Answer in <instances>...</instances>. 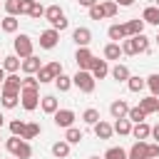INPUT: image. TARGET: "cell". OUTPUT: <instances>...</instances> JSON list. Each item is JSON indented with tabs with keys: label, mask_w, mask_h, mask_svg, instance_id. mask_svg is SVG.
I'll list each match as a JSON object with an SVG mask.
<instances>
[{
	"label": "cell",
	"mask_w": 159,
	"mask_h": 159,
	"mask_svg": "<svg viewBox=\"0 0 159 159\" xmlns=\"http://www.w3.org/2000/svg\"><path fill=\"white\" fill-rule=\"evenodd\" d=\"M132 137H134L137 142H147V139L152 137V127H149L147 122H139V124L132 127Z\"/></svg>",
	"instance_id": "e0dca14e"
},
{
	"label": "cell",
	"mask_w": 159,
	"mask_h": 159,
	"mask_svg": "<svg viewBox=\"0 0 159 159\" xmlns=\"http://www.w3.org/2000/svg\"><path fill=\"white\" fill-rule=\"evenodd\" d=\"M104 159H129V157H127V152L122 147H109L104 152Z\"/></svg>",
	"instance_id": "d590c367"
},
{
	"label": "cell",
	"mask_w": 159,
	"mask_h": 159,
	"mask_svg": "<svg viewBox=\"0 0 159 159\" xmlns=\"http://www.w3.org/2000/svg\"><path fill=\"white\" fill-rule=\"evenodd\" d=\"M109 75H112V80H117V82H127V80L132 77L129 67H127V65H122V62H117V65L109 70Z\"/></svg>",
	"instance_id": "ac0fdd59"
},
{
	"label": "cell",
	"mask_w": 159,
	"mask_h": 159,
	"mask_svg": "<svg viewBox=\"0 0 159 159\" xmlns=\"http://www.w3.org/2000/svg\"><path fill=\"white\" fill-rule=\"evenodd\" d=\"M114 2H117L119 7H132V5H134V0H114Z\"/></svg>",
	"instance_id": "f907efd6"
},
{
	"label": "cell",
	"mask_w": 159,
	"mask_h": 159,
	"mask_svg": "<svg viewBox=\"0 0 159 159\" xmlns=\"http://www.w3.org/2000/svg\"><path fill=\"white\" fill-rule=\"evenodd\" d=\"M0 142H2V134H0Z\"/></svg>",
	"instance_id": "6f0895ef"
},
{
	"label": "cell",
	"mask_w": 159,
	"mask_h": 159,
	"mask_svg": "<svg viewBox=\"0 0 159 159\" xmlns=\"http://www.w3.org/2000/svg\"><path fill=\"white\" fill-rule=\"evenodd\" d=\"M12 47H15V55L20 57V60H25V57H32V37L30 35H17L15 37V42H12Z\"/></svg>",
	"instance_id": "5b68a950"
},
{
	"label": "cell",
	"mask_w": 159,
	"mask_h": 159,
	"mask_svg": "<svg viewBox=\"0 0 159 159\" xmlns=\"http://www.w3.org/2000/svg\"><path fill=\"white\" fill-rule=\"evenodd\" d=\"M12 159H15V157H12Z\"/></svg>",
	"instance_id": "91938a15"
},
{
	"label": "cell",
	"mask_w": 159,
	"mask_h": 159,
	"mask_svg": "<svg viewBox=\"0 0 159 159\" xmlns=\"http://www.w3.org/2000/svg\"><path fill=\"white\" fill-rule=\"evenodd\" d=\"M89 20H104V10H102V2L92 5L89 7Z\"/></svg>",
	"instance_id": "ee69618b"
},
{
	"label": "cell",
	"mask_w": 159,
	"mask_h": 159,
	"mask_svg": "<svg viewBox=\"0 0 159 159\" xmlns=\"http://www.w3.org/2000/svg\"><path fill=\"white\" fill-rule=\"evenodd\" d=\"M147 144L149 142H134L132 149L127 152V157L129 159H147Z\"/></svg>",
	"instance_id": "603a6c76"
},
{
	"label": "cell",
	"mask_w": 159,
	"mask_h": 159,
	"mask_svg": "<svg viewBox=\"0 0 159 159\" xmlns=\"http://www.w3.org/2000/svg\"><path fill=\"white\" fill-rule=\"evenodd\" d=\"M134 42H137V50H139L142 55H144V52H149V37H147L144 32H142V35H137V37H134Z\"/></svg>",
	"instance_id": "60d3db41"
},
{
	"label": "cell",
	"mask_w": 159,
	"mask_h": 159,
	"mask_svg": "<svg viewBox=\"0 0 159 159\" xmlns=\"http://www.w3.org/2000/svg\"><path fill=\"white\" fill-rule=\"evenodd\" d=\"M82 122H84V124H89V127H94V124L99 122V112H97L94 107L84 109V112H82Z\"/></svg>",
	"instance_id": "d6a6232c"
},
{
	"label": "cell",
	"mask_w": 159,
	"mask_h": 159,
	"mask_svg": "<svg viewBox=\"0 0 159 159\" xmlns=\"http://www.w3.org/2000/svg\"><path fill=\"white\" fill-rule=\"evenodd\" d=\"M122 52H124V55H129V57L139 55V50H137V42H134V37H127V40H122Z\"/></svg>",
	"instance_id": "836d02e7"
},
{
	"label": "cell",
	"mask_w": 159,
	"mask_h": 159,
	"mask_svg": "<svg viewBox=\"0 0 159 159\" xmlns=\"http://www.w3.org/2000/svg\"><path fill=\"white\" fill-rule=\"evenodd\" d=\"M139 109H142L144 114H154V112H159V99H157L154 94H149V97L139 99Z\"/></svg>",
	"instance_id": "ffe728a7"
},
{
	"label": "cell",
	"mask_w": 159,
	"mask_h": 159,
	"mask_svg": "<svg viewBox=\"0 0 159 159\" xmlns=\"http://www.w3.org/2000/svg\"><path fill=\"white\" fill-rule=\"evenodd\" d=\"M77 2H80L82 7H87V10H89V7H92V5H97L99 0H77Z\"/></svg>",
	"instance_id": "c3c4849f"
},
{
	"label": "cell",
	"mask_w": 159,
	"mask_h": 159,
	"mask_svg": "<svg viewBox=\"0 0 159 159\" xmlns=\"http://www.w3.org/2000/svg\"><path fill=\"white\" fill-rule=\"evenodd\" d=\"M40 89H22L20 92V104H22V109H27V112H35L37 107H40Z\"/></svg>",
	"instance_id": "8992f818"
},
{
	"label": "cell",
	"mask_w": 159,
	"mask_h": 159,
	"mask_svg": "<svg viewBox=\"0 0 159 159\" xmlns=\"http://www.w3.org/2000/svg\"><path fill=\"white\" fill-rule=\"evenodd\" d=\"M5 147H7V152H10L15 159H30V157H32V147H30V142H25L22 137H10V139L5 142Z\"/></svg>",
	"instance_id": "7a4b0ae2"
},
{
	"label": "cell",
	"mask_w": 159,
	"mask_h": 159,
	"mask_svg": "<svg viewBox=\"0 0 159 159\" xmlns=\"http://www.w3.org/2000/svg\"><path fill=\"white\" fill-rule=\"evenodd\" d=\"M42 15H45V7H42L40 2H35V7H32V12H30V17H35V20H37V17H42Z\"/></svg>",
	"instance_id": "7dc6e473"
},
{
	"label": "cell",
	"mask_w": 159,
	"mask_h": 159,
	"mask_svg": "<svg viewBox=\"0 0 159 159\" xmlns=\"http://www.w3.org/2000/svg\"><path fill=\"white\" fill-rule=\"evenodd\" d=\"M70 147H72V144H67L65 139H60V142L52 144V154H55L57 159H67V157H70Z\"/></svg>",
	"instance_id": "4316f807"
},
{
	"label": "cell",
	"mask_w": 159,
	"mask_h": 159,
	"mask_svg": "<svg viewBox=\"0 0 159 159\" xmlns=\"http://www.w3.org/2000/svg\"><path fill=\"white\" fill-rule=\"evenodd\" d=\"M124 52H122V45L119 42H107L104 45V60L109 62V60H119Z\"/></svg>",
	"instance_id": "7402d4cb"
},
{
	"label": "cell",
	"mask_w": 159,
	"mask_h": 159,
	"mask_svg": "<svg viewBox=\"0 0 159 159\" xmlns=\"http://www.w3.org/2000/svg\"><path fill=\"white\" fill-rule=\"evenodd\" d=\"M154 5H157V7H159V0H154Z\"/></svg>",
	"instance_id": "11a10c76"
},
{
	"label": "cell",
	"mask_w": 159,
	"mask_h": 159,
	"mask_svg": "<svg viewBox=\"0 0 159 159\" xmlns=\"http://www.w3.org/2000/svg\"><path fill=\"white\" fill-rule=\"evenodd\" d=\"M0 159H2V157H0Z\"/></svg>",
	"instance_id": "680465c9"
},
{
	"label": "cell",
	"mask_w": 159,
	"mask_h": 159,
	"mask_svg": "<svg viewBox=\"0 0 159 159\" xmlns=\"http://www.w3.org/2000/svg\"><path fill=\"white\" fill-rule=\"evenodd\" d=\"M20 70H22L25 75H37V72L42 70V62H40V57L32 55V57H25V60H22V67H20Z\"/></svg>",
	"instance_id": "2e32d148"
},
{
	"label": "cell",
	"mask_w": 159,
	"mask_h": 159,
	"mask_svg": "<svg viewBox=\"0 0 159 159\" xmlns=\"http://www.w3.org/2000/svg\"><path fill=\"white\" fill-rule=\"evenodd\" d=\"M154 40H157V45H159V35H157V37H154Z\"/></svg>",
	"instance_id": "db71d44e"
},
{
	"label": "cell",
	"mask_w": 159,
	"mask_h": 159,
	"mask_svg": "<svg viewBox=\"0 0 159 159\" xmlns=\"http://www.w3.org/2000/svg\"><path fill=\"white\" fill-rule=\"evenodd\" d=\"M62 75V65L57 62V60H52V62H47V65H42V70L35 75L37 80H40V84H47V82H55L57 77Z\"/></svg>",
	"instance_id": "277c9868"
},
{
	"label": "cell",
	"mask_w": 159,
	"mask_h": 159,
	"mask_svg": "<svg viewBox=\"0 0 159 159\" xmlns=\"http://www.w3.org/2000/svg\"><path fill=\"white\" fill-rule=\"evenodd\" d=\"M127 119H129L132 124H139V122H144V119H147V114H144V112L139 109V104H137V107H129V114H127Z\"/></svg>",
	"instance_id": "e575fe53"
},
{
	"label": "cell",
	"mask_w": 159,
	"mask_h": 159,
	"mask_svg": "<svg viewBox=\"0 0 159 159\" xmlns=\"http://www.w3.org/2000/svg\"><path fill=\"white\" fill-rule=\"evenodd\" d=\"M72 40H75L77 47H87V45L92 42V32H89V27H75Z\"/></svg>",
	"instance_id": "8fae6325"
},
{
	"label": "cell",
	"mask_w": 159,
	"mask_h": 159,
	"mask_svg": "<svg viewBox=\"0 0 159 159\" xmlns=\"http://www.w3.org/2000/svg\"><path fill=\"white\" fill-rule=\"evenodd\" d=\"M2 92H7V94H20V92H22V80H20L17 75H7L5 82H2Z\"/></svg>",
	"instance_id": "30bf717a"
},
{
	"label": "cell",
	"mask_w": 159,
	"mask_h": 159,
	"mask_svg": "<svg viewBox=\"0 0 159 159\" xmlns=\"http://www.w3.org/2000/svg\"><path fill=\"white\" fill-rule=\"evenodd\" d=\"M57 42H60V32L57 30H45V32H40V47L42 50H52V47H57Z\"/></svg>",
	"instance_id": "9c48e42d"
},
{
	"label": "cell",
	"mask_w": 159,
	"mask_h": 159,
	"mask_svg": "<svg viewBox=\"0 0 159 159\" xmlns=\"http://www.w3.org/2000/svg\"><path fill=\"white\" fill-rule=\"evenodd\" d=\"M40 132H42V127H40L37 122H27V124H25V132H22V139H25V142H30V139L40 137Z\"/></svg>",
	"instance_id": "f1b7e54d"
},
{
	"label": "cell",
	"mask_w": 159,
	"mask_h": 159,
	"mask_svg": "<svg viewBox=\"0 0 159 159\" xmlns=\"http://www.w3.org/2000/svg\"><path fill=\"white\" fill-rule=\"evenodd\" d=\"M37 0H20V15H30Z\"/></svg>",
	"instance_id": "f6af8a7d"
},
{
	"label": "cell",
	"mask_w": 159,
	"mask_h": 159,
	"mask_svg": "<svg viewBox=\"0 0 159 159\" xmlns=\"http://www.w3.org/2000/svg\"><path fill=\"white\" fill-rule=\"evenodd\" d=\"M152 139L159 144V124H154V127H152Z\"/></svg>",
	"instance_id": "681fc988"
},
{
	"label": "cell",
	"mask_w": 159,
	"mask_h": 159,
	"mask_svg": "<svg viewBox=\"0 0 159 159\" xmlns=\"http://www.w3.org/2000/svg\"><path fill=\"white\" fill-rule=\"evenodd\" d=\"M2 122H5V117H2V112H0V127H2Z\"/></svg>",
	"instance_id": "f5cc1de1"
},
{
	"label": "cell",
	"mask_w": 159,
	"mask_h": 159,
	"mask_svg": "<svg viewBox=\"0 0 159 159\" xmlns=\"http://www.w3.org/2000/svg\"><path fill=\"white\" fill-rule=\"evenodd\" d=\"M92 129H94L97 139H109V137L114 134V127H112L109 122H104V119H99V122H97V124H94Z\"/></svg>",
	"instance_id": "d6986e66"
},
{
	"label": "cell",
	"mask_w": 159,
	"mask_h": 159,
	"mask_svg": "<svg viewBox=\"0 0 159 159\" xmlns=\"http://www.w3.org/2000/svg\"><path fill=\"white\" fill-rule=\"evenodd\" d=\"M72 84H75L80 92H84V94H92V92H94V84H97V80L92 77V72H87V70H77V72H75V77H72Z\"/></svg>",
	"instance_id": "3957f363"
},
{
	"label": "cell",
	"mask_w": 159,
	"mask_h": 159,
	"mask_svg": "<svg viewBox=\"0 0 159 159\" xmlns=\"http://www.w3.org/2000/svg\"><path fill=\"white\" fill-rule=\"evenodd\" d=\"M45 20L52 25V30H57V32H62V30H67V25H70V20L65 17V10L60 7V5H50V7H45Z\"/></svg>",
	"instance_id": "6da1fadb"
},
{
	"label": "cell",
	"mask_w": 159,
	"mask_h": 159,
	"mask_svg": "<svg viewBox=\"0 0 159 159\" xmlns=\"http://www.w3.org/2000/svg\"><path fill=\"white\" fill-rule=\"evenodd\" d=\"M0 27H2V32H17V27H20V20L15 17V15H5L2 20H0Z\"/></svg>",
	"instance_id": "cb8c5ba5"
},
{
	"label": "cell",
	"mask_w": 159,
	"mask_h": 159,
	"mask_svg": "<svg viewBox=\"0 0 159 159\" xmlns=\"http://www.w3.org/2000/svg\"><path fill=\"white\" fill-rule=\"evenodd\" d=\"M147 159H159V144H147Z\"/></svg>",
	"instance_id": "bcb514c9"
},
{
	"label": "cell",
	"mask_w": 159,
	"mask_h": 159,
	"mask_svg": "<svg viewBox=\"0 0 159 159\" xmlns=\"http://www.w3.org/2000/svg\"><path fill=\"white\" fill-rule=\"evenodd\" d=\"M5 12L7 15H20V0H5Z\"/></svg>",
	"instance_id": "7bdbcfd3"
},
{
	"label": "cell",
	"mask_w": 159,
	"mask_h": 159,
	"mask_svg": "<svg viewBox=\"0 0 159 159\" xmlns=\"http://www.w3.org/2000/svg\"><path fill=\"white\" fill-rule=\"evenodd\" d=\"M112 127H114V132H117L119 137H129V134H132V122H129L127 117H124V119H117Z\"/></svg>",
	"instance_id": "83f0119b"
},
{
	"label": "cell",
	"mask_w": 159,
	"mask_h": 159,
	"mask_svg": "<svg viewBox=\"0 0 159 159\" xmlns=\"http://www.w3.org/2000/svg\"><path fill=\"white\" fill-rule=\"evenodd\" d=\"M157 114H159V112H157Z\"/></svg>",
	"instance_id": "94428289"
},
{
	"label": "cell",
	"mask_w": 159,
	"mask_h": 159,
	"mask_svg": "<svg viewBox=\"0 0 159 159\" xmlns=\"http://www.w3.org/2000/svg\"><path fill=\"white\" fill-rule=\"evenodd\" d=\"M89 159H99V157H89ZM102 159H104V157H102Z\"/></svg>",
	"instance_id": "9f6ffc18"
},
{
	"label": "cell",
	"mask_w": 159,
	"mask_h": 159,
	"mask_svg": "<svg viewBox=\"0 0 159 159\" xmlns=\"http://www.w3.org/2000/svg\"><path fill=\"white\" fill-rule=\"evenodd\" d=\"M82 139H84L82 129H77V127H70V129H65V142H67V144H80Z\"/></svg>",
	"instance_id": "f546056e"
},
{
	"label": "cell",
	"mask_w": 159,
	"mask_h": 159,
	"mask_svg": "<svg viewBox=\"0 0 159 159\" xmlns=\"http://www.w3.org/2000/svg\"><path fill=\"white\" fill-rule=\"evenodd\" d=\"M127 87H129V92H142V89L147 87V80L139 77V75H132V77L127 80Z\"/></svg>",
	"instance_id": "4dcf8cb0"
},
{
	"label": "cell",
	"mask_w": 159,
	"mask_h": 159,
	"mask_svg": "<svg viewBox=\"0 0 159 159\" xmlns=\"http://www.w3.org/2000/svg\"><path fill=\"white\" fill-rule=\"evenodd\" d=\"M107 35H109V40H112V42H119V40H127V32H124V25H119V22H114V25H109V27H107Z\"/></svg>",
	"instance_id": "d4e9b609"
},
{
	"label": "cell",
	"mask_w": 159,
	"mask_h": 159,
	"mask_svg": "<svg viewBox=\"0 0 159 159\" xmlns=\"http://www.w3.org/2000/svg\"><path fill=\"white\" fill-rule=\"evenodd\" d=\"M147 87L152 89V94H154V97H159V72H154V75H149V77H147Z\"/></svg>",
	"instance_id": "ab89813d"
},
{
	"label": "cell",
	"mask_w": 159,
	"mask_h": 159,
	"mask_svg": "<svg viewBox=\"0 0 159 159\" xmlns=\"http://www.w3.org/2000/svg\"><path fill=\"white\" fill-rule=\"evenodd\" d=\"M40 107H42L45 114H55V112L60 109V104H57V99H55L52 94H45V97L40 99Z\"/></svg>",
	"instance_id": "484cf974"
},
{
	"label": "cell",
	"mask_w": 159,
	"mask_h": 159,
	"mask_svg": "<svg viewBox=\"0 0 159 159\" xmlns=\"http://www.w3.org/2000/svg\"><path fill=\"white\" fill-rule=\"evenodd\" d=\"M20 67H22V60H20L17 55H7V57H2V70H5L7 75H17Z\"/></svg>",
	"instance_id": "9a60e30c"
},
{
	"label": "cell",
	"mask_w": 159,
	"mask_h": 159,
	"mask_svg": "<svg viewBox=\"0 0 159 159\" xmlns=\"http://www.w3.org/2000/svg\"><path fill=\"white\" fill-rule=\"evenodd\" d=\"M75 62H77V70H92V62H94V55L89 52V47H77V55H75Z\"/></svg>",
	"instance_id": "52a82bcc"
},
{
	"label": "cell",
	"mask_w": 159,
	"mask_h": 159,
	"mask_svg": "<svg viewBox=\"0 0 159 159\" xmlns=\"http://www.w3.org/2000/svg\"><path fill=\"white\" fill-rule=\"evenodd\" d=\"M22 89H40V80L35 75H25L22 77Z\"/></svg>",
	"instance_id": "f35d334b"
},
{
	"label": "cell",
	"mask_w": 159,
	"mask_h": 159,
	"mask_svg": "<svg viewBox=\"0 0 159 159\" xmlns=\"http://www.w3.org/2000/svg\"><path fill=\"white\" fill-rule=\"evenodd\" d=\"M52 119H55V124L57 127H62V129H70V127H75V112L72 109H57L55 114H52Z\"/></svg>",
	"instance_id": "ba28073f"
},
{
	"label": "cell",
	"mask_w": 159,
	"mask_h": 159,
	"mask_svg": "<svg viewBox=\"0 0 159 159\" xmlns=\"http://www.w3.org/2000/svg\"><path fill=\"white\" fill-rule=\"evenodd\" d=\"M5 77H7V72H5L2 65H0V92H2V82H5Z\"/></svg>",
	"instance_id": "816d5d0a"
},
{
	"label": "cell",
	"mask_w": 159,
	"mask_h": 159,
	"mask_svg": "<svg viewBox=\"0 0 159 159\" xmlns=\"http://www.w3.org/2000/svg\"><path fill=\"white\" fill-rule=\"evenodd\" d=\"M109 114H112V119H124V117L129 114V104H127L124 99H114V102L109 104Z\"/></svg>",
	"instance_id": "7c38bea8"
},
{
	"label": "cell",
	"mask_w": 159,
	"mask_h": 159,
	"mask_svg": "<svg viewBox=\"0 0 159 159\" xmlns=\"http://www.w3.org/2000/svg\"><path fill=\"white\" fill-rule=\"evenodd\" d=\"M102 10H104V17H114L117 10H119V5L114 0H102Z\"/></svg>",
	"instance_id": "8d00e7d4"
},
{
	"label": "cell",
	"mask_w": 159,
	"mask_h": 159,
	"mask_svg": "<svg viewBox=\"0 0 159 159\" xmlns=\"http://www.w3.org/2000/svg\"><path fill=\"white\" fill-rule=\"evenodd\" d=\"M25 124H27V122H22V119H12V122H10V132H12V137H22Z\"/></svg>",
	"instance_id": "b9f144b4"
},
{
	"label": "cell",
	"mask_w": 159,
	"mask_h": 159,
	"mask_svg": "<svg viewBox=\"0 0 159 159\" xmlns=\"http://www.w3.org/2000/svg\"><path fill=\"white\" fill-rule=\"evenodd\" d=\"M92 77L94 80H104L107 75H109V65H107V60H99V57H94V62H92Z\"/></svg>",
	"instance_id": "4fadbf2b"
},
{
	"label": "cell",
	"mask_w": 159,
	"mask_h": 159,
	"mask_svg": "<svg viewBox=\"0 0 159 159\" xmlns=\"http://www.w3.org/2000/svg\"><path fill=\"white\" fill-rule=\"evenodd\" d=\"M0 104L5 109H12L20 104V94H7V92H0Z\"/></svg>",
	"instance_id": "1f68e13d"
},
{
	"label": "cell",
	"mask_w": 159,
	"mask_h": 159,
	"mask_svg": "<svg viewBox=\"0 0 159 159\" xmlns=\"http://www.w3.org/2000/svg\"><path fill=\"white\" fill-rule=\"evenodd\" d=\"M142 20H144V25H157V27H159V7H157V5L144 7V10H142Z\"/></svg>",
	"instance_id": "44dd1931"
},
{
	"label": "cell",
	"mask_w": 159,
	"mask_h": 159,
	"mask_svg": "<svg viewBox=\"0 0 159 159\" xmlns=\"http://www.w3.org/2000/svg\"><path fill=\"white\" fill-rule=\"evenodd\" d=\"M124 32H127V37H137V35H142V32H144V20H139V17L127 20V22H124Z\"/></svg>",
	"instance_id": "5bb4252c"
},
{
	"label": "cell",
	"mask_w": 159,
	"mask_h": 159,
	"mask_svg": "<svg viewBox=\"0 0 159 159\" xmlns=\"http://www.w3.org/2000/svg\"><path fill=\"white\" fill-rule=\"evenodd\" d=\"M55 87H57L60 92H67V89L72 87V77H67V75L62 72V75H60V77L55 80Z\"/></svg>",
	"instance_id": "74e56055"
}]
</instances>
